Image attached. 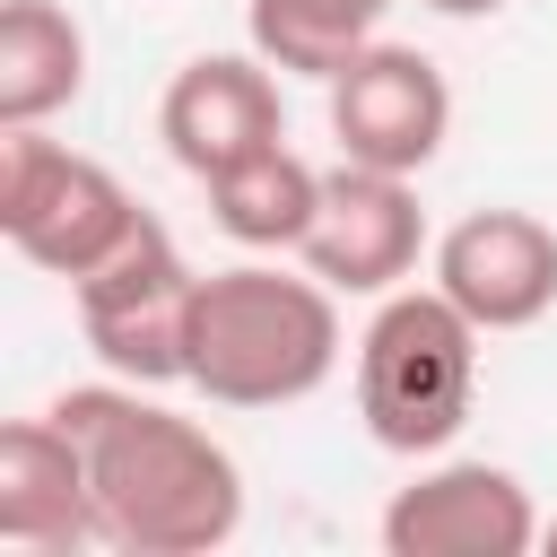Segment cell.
I'll list each match as a JSON object with an SVG mask.
<instances>
[{
	"label": "cell",
	"mask_w": 557,
	"mask_h": 557,
	"mask_svg": "<svg viewBox=\"0 0 557 557\" xmlns=\"http://www.w3.org/2000/svg\"><path fill=\"white\" fill-rule=\"evenodd\" d=\"M374 531L392 557H522L540 548V505L505 461H426Z\"/></svg>",
	"instance_id": "8"
},
{
	"label": "cell",
	"mask_w": 557,
	"mask_h": 557,
	"mask_svg": "<svg viewBox=\"0 0 557 557\" xmlns=\"http://www.w3.org/2000/svg\"><path fill=\"white\" fill-rule=\"evenodd\" d=\"M418 252H426L418 174H374V165L339 157V174H322V209H313V235L296 244V261L339 296H392V287H409Z\"/></svg>",
	"instance_id": "7"
},
{
	"label": "cell",
	"mask_w": 557,
	"mask_h": 557,
	"mask_svg": "<svg viewBox=\"0 0 557 557\" xmlns=\"http://www.w3.org/2000/svg\"><path fill=\"white\" fill-rule=\"evenodd\" d=\"M426 9H435V17H496L505 0H426Z\"/></svg>",
	"instance_id": "15"
},
{
	"label": "cell",
	"mask_w": 557,
	"mask_h": 557,
	"mask_svg": "<svg viewBox=\"0 0 557 557\" xmlns=\"http://www.w3.org/2000/svg\"><path fill=\"white\" fill-rule=\"evenodd\" d=\"M383 9L392 0H252L244 26L278 78H331L348 52H366L383 35Z\"/></svg>",
	"instance_id": "14"
},
{
	"label": "cell",
	"mask_w": 557,
	"mask_h": 557,
	"mask_svg": "<svg viewBox=\"0 0 557 557\" xmlns=\"http://www.w3.org/2000/svg\"><path fill=\"white\" fill-rule=\"evenodd\" d=\"M157 139H165V157L191 183H209V174L278 148L287 113H278L270 61L261 52H200V61H183L165 78V96H157Z\"/></svg>",
	"instance_id": "9"
},
{
	"label": "cell",
	"mask_w": 557,
	"mask_h": 557,
	"mask_svg": "<svg viewBox=\"0 0 557 557\" xmlns=\"http://www.w3.org/2000/svg\"><path fill=\"white\" fill-rule=\"evenodd\" d=\"M191 287H200V270L183 261V244H174L157 218H139V226L70 287V305H78V331H87V348L104 357V374L157 392V383H183Z\"/></svg>",
	"instance_id": "5"
},
{
	"label": "cell",
	"mask_w": 557,
	"mask_h": 557,
	"mask_svg": "<svg viewBox=\"0 0 557 557\" xmlns=\"http://www.w3.org/2000/svg\"><path fill=\"white\" fill-rule=\"evenodd\" d=\"M52 418L87 444V479H96V513L104 540L131 557H209L244 531V470L235 453L148 400V383H78L52 400Z\"/></svg>",
	"instance_id": "1"
},
{
	"label": "cell",
	"mask_w": 557,
	"mask_h": 557,
	"mask_svg": "<svg viewBox=\"0 0 557 557\" xmlns=\"http://www.w3.org/2000/svg\"><path fill=\"white\" fill-rule=\"evenodd\" d=\"M435 287L479 331H531L557 305V226L531 209H470L435 235Z\"/></svg>",
	"instance_id": "10"
},
{
	"label": "cell",
	"mask_w": 557,
	"mask_h": 557,
	"mask_svg": "<svg viewBox=\"0 0 557 557\" xmlns=\"http://www.w3.org/2000/svg\"><path fill=\"white\" fill-rule=\"evenodd\" d=\"M87 87V26L61 0H0V131H35Z\"/></svg>",
	"instance_id": "12"
},
{
	"label": "cell",
	"mask_w": 557,
	"mask_h": 557,
	"mask_svg": "<svg viewBox=\"0 0 557 557\" xmlns=\"http://www.w3.org/2000/svg\"><path fill=\"white\" fill-rule=\"evenodd\" d=\"M139 218L148 209L122 191V174L78 157V148H61V139H44V122L35 131H0V235L35 270L78 287Z\"/></svg>",
	"instance_id": "4"
},
{
	"label": "cell",
	"mask_w": 557,
	"mask_h": 557,
	"mask_svg": "<svg viewBox=\"0 0 557 557\" xmlns=\"http://www.w3.org/2000/svg\"><path fill=\"white\" fill-rule=\"evenodd\" d=\"M339 366V287L278 261L200 270L183 322V383L218 409H287L313 400Z\"/></svg>",
	"instance_id": "2"
},
{
	"label": "cell",
	"mask_w": 557,
	"mask_h": 557,
	"mask_svg": "<svg viewBox=\"0 0 557 557\" xmlns=\"http://www.w3.org/2000/svg\"><path fill=\"white\" fill-rule=\"evenodd\" d=\"M331 139L348 165H374V174H426L453 139V87L444 70L418 52V44H366L348 52L331 78Z\"/></svg>",
	"instance_id": "6"
},
{
	"label": "cell",
	"mask_w": 557,
	"mask_h": 557,
	"mask_svg": "<svg viewBox=\"0 0 557 557\" xmlns=\"http://www.w3.org/2000/svg\"><path fill=\"white\" fill-rule=\"evenodd\" d=\"M479 322L444 287H392L357 331V418L383 453L435 461L479 400Z\"/></svg>",
	"instance_id": "3"
},
{
	"label": "cell",
	"mask_w": 557,
	"mask_h": 557,
	"mask_svg": "<svg viewBox=\"0 0 557 557\" xmlns=\"http://www.w3.org/2000/svg\"><path fill=\"white\" fill-rule=\"evenodd\" d=\"M540 548H557V522H540Z\"/></svg>",
	"instance_id": "16"
},
{
	"label": "cell",
	"mask_w": 557,
	"mask_h": 557,
	"mask_svg": "<svg viewBox=\"0 0 557 557\" xmlns=\"http://www.w3.org/2000/svg\"><path fill=\"white\" fill-rule=\"evenodd\" d=\"M0 540L26 548V557H61V548L104 540L96 479H87V444H78L52 409L0 426Z\"/></svg>",
	"instance_id": "11"
},
{
	"label": "cell",
	"mask_w": 557,
	"mask_h": 557,
	"mask_svg": "<svg viewBox=\"0 0 557 557\" xmlns=\"http://www.w3.org/2000/svg\"><path fill=\"white\" fill-rule=\"evenodd\" d=\"M313 209H322V174L287 139L244 157V165H226V174H209V218L244 252H296L313 235Z\"/></svg>",
	"instance_id": "13"
}]
</instances>
